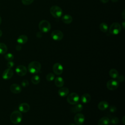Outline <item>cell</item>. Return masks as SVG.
Here are the masks:
<instances>
[{
    "label": "cell",
    "mask_w": 125,
    "mask_h": 125,
    "mask_svg": "<svg viewBox=\"0 0 125 125\" xmlns=\"http://www.w3.org/2000/svg\"><path fill=\"white\" fill-rule=\"evenodd\" d=\"M41 69V64L38 61L31 62L28 66V70L32 74H36L39 72Z\"/></svg>",
    "instance_id": "cell-1"
},
{
    "label": "cell",
    "mask_w": 125,
    "mask_h": 125,
    "mask_svg": "<svg viewBox=\"0 0 125 125\" xmlns=\"http://www.w3.org/2000/svg\"><path fill=\"white\" fill-rule=\"evenodd\" d=\"M22 116L21 112L19 111H14L10 115V119L11 122L14 124H18L22 120Z\"/></svg>",
    "instance_id": "cell-2"
},
{
    "label": "cell",
    "mask_w": 125,
    "mask_h": 125,
    "mask_svg": "<svg viewBox=\"0 0 125 125\" xmlns=\"http://www.w3.org/2000/svg\"><path fill=\"white\" fill-rule=\"evenodd\" d=\"M39 28L42 32L47 33L51 29L50 23L46 20H42L39 24Z\"/></svg>",
    "instance_id": "cell-3"
},
{
    "label": "cell",
    "mask_w": 125,
    "mask_h": 125,
    "mask_svg": "<svg viewBox=\"0 0 125 125\" xmlns=\"http://www.w3.org/2000/svg\"><path fill=\"white\" fill-rule=\"evenodd\" d=\"M50 12L52 16L56 18H60L62 15V10L57 5L52 6L50 9Z\"/></svg>",
    "instance_id": "cell-4"
},
{
    "label": "cell",
    "mask_w": 125,
    "mask_h": 125,
    "mask_svg": "<svg viewBox=\"0 0 125 125\" xmlns=\"http://www.w3.org/2000/svg\"><path fill=\"white\" fill-rule=\"evenodd\" d=\"M121 31V26L118 22H113L109 28V32L112 35H118Z\"/></svg>",
    "instance_id": "cell-5"
},
{
    "label": "cell",
    "mask_w": 125,
    "mask_h": 125,
    "mask_svg": "<svg viewBox=\"0 0 125 125\" xmlns=\"http://www.w3.org/2000/svg\"><path fill=\"white\" fill-rule=\"evenodd\" d=\"M66 100L69 104H76L79 102L80 98L77 93L73 92L67 96Z\"/></svg>",
    "instance_id": "cell-6"
},
{
    "label": "cell",
    "mask_w": 125,
    "mask_h": 125,
    "mask_svg": "<svg viewBox=\"0 0 125 125\" xmlns=\"http://www.w3.org/2000/svg\"><path fill=\"white\" fill-rule=\"evenodd\" d=\"M119 86V82L114 79L109 80L106 83V87L110 90H114L116 89Z\"/></svg>",
    "instance_id": "cell-7"
},
{
    "label": "cell",
    "mask_w": 125,
    "mask_h": 125,
    "mask_svg": "<svg viewBox=\"0 0 125 125\" xmlns=\"http://www.w3.org/2000/svg\"><path fill=\"white\" fill-rule=\"evenodd\" d=\"M52 39L56 41H59L62 39L63 37V34L62 32L59 30H55L52 31L51 34Z\"/></svg>",
    "instance_id": "cell-8"
},
{
    "label": "cell",
    "mask_w": 125,
    "mask_h": 125,
    "mask_svg": "<svg viewBox=\"0 0 125 125\" xmlns=\"http://www.w3.org/2000/svg\"><path fill=\"white\" fill-rule=\"evenodd\" d=\"M74 121L77 125H82L85 121V117L82 113H78L75 115Z\"/></svg>",
    "instance_id": "cell-9"
},
{
    "label": "cell",
    "mask_w": 125,
    "mask_h": 125,
    "mask_svg": "<svg viewBox=\"0 0 125 125\" xmlns=\"http://www.w3.org/2000/svg\"><path fill=\"white\" fill-rule=\"evenodd\" d=\"M63 66L61 63L56 62L54 64L53 66V71L56 75H60L62 74L63 72Z\"/></svg>",
    "instance_id": "cell-10"
},
{
    "label": "cell",
    "mask_w": 125,
    "mask_h": 125,
    "mask_svg": "<svg viewBox=\"0 0 125 125\" xmlns=\"http://www.w3.org/2000/svg\"><path fill=\"white\" fill-rule=\"evenodd\" d=\"M16 73L20 76H24L27 72L26 67L23 65H19L16 68Z\"/></svg>",
    "instance_id": "cell-11"
},
{
    "label": "cell",
    "mask_w": 125,
    "mask_h": 125,
    "mask_svg": "<svg viewBox=\"0 0 125 125\" xmlns=\"http://www.w3.org/2000/svg\"><path fill=\"white\" fill-rule=\"evenodd\" d=\"M13 71L11 68L6 69L2 74V77L4 80H9L11 79L13 76Z\"/></svg>",
    "instance_id": "cell-12"
},
{
    "label": "cell",
    "mask_w": 125,
    "mask_h": 125,
    "mask_svg": "<svg viewBox=\"0 0 125 125\" xmlns=\"http://www.w3.org/2000/svg\"><path fill=\"white\" fill-rule=\"evenodd\" d=\"M10 90L13 93L19 94L21 91V87L17 83H13L10 87Z\"/></svg>",
    "instance_id": "cell-13"
},
{
    "label": "cell",
    "mask_w": 125,
    "mask_h": 125,
    "mask_svg": "<svg viewBox=\"0 0 125 125\" xmlns=\"http://www.w3.org/2000/svg\"><path fill=\"white\" fill-rule=\"evenodd\" d=\"M19 109L20 112L23 113L27 112L30 109V106L26 103H22L19 105Z\"/></svg>",
    "instance_id": "cell-14"
},
{
    "label": "cell",
    "mask_w": 125,
    "mask_h": 125,
    "mask_svg": "<svg viewBox=\"0 0 125 125\" xmlns=\"http://www.w3.org/2000/svg\"><path fill=\"white\" fill-rule=\"evenodd\" d=\"M69 89L67 87H61L58 90V94L61 97H64L68 95L69 93Z\"/></svg>",
    "instance_id": "cell-15"
},
{
    "label": "cell",
    "mask_w": 125,
    "mask_h": 125,
    "mask_svg": "<svg viewBox=\"0 0 125 125\" xmlns=\"http://www.w3.org/2000/svg\"><path fill=\"white\" fill-rule=\"evenodd\" d=\"M109 106V104L106 101H101L98 104V108L99 110L104 111Z\"/></svg>",
    "instance_id": "cell-16"
},
{
    "label": "cell",
    "mask_w": 125,
    "mask_h": 125,
    "mask_svg": "<svg viewBox=\"0 0 125 125\" xmlns=\"http://www.w3.org/2000/svg\"><path fill=\"white\" fill-rule=\"evenodd\" d=\"M64 80L61 77H57L54 80V83L56 86L58 87H62L64 84Z\"/></svg>",
    "instance_id": "cell-17"
},
{
    "label": "cell",
    "mask_w": 125,
    "mask_h": 125,
    "mask_svg": "<svg viewBox=\"0 0 125 125\" xmlns=\"http://www.w3.org/2000/svg\"><path fill=\"white\" fill-rule=\"evenodd\" d=\"M28 41V37L27 36L25 35H20L17 39V42L18 43L21 44H25Z\"/></svg>",
    "instance_id": "cell-18"
},
{
    "label": "cell",
    "mask_w": 125,
    "mask_h": 125,
    "mask_svg": "<svg viewBox=\"0 0 125 125\" xmlns=\"http://www.w3.org/2000/svg\"><path fill=\"white\" fill-rule=\"evenodd\" d=\"M109 119L107 117H104L98 121V125H109Z\"/></svg>",
    "instance_id": "cell-19"
},
{
    "label": "cell",
    "mask_w": 125,
    "mask_h": 125,
    "mask_svg": "<svg viewBox=\"0 0 125 125\" xmlns=\"http://www.w3.org/2000/svg\"><path fill=\"white\" fill-rule=\"evenodd\" d=\"M90 100H91V96L88 93L83 94L81 98V102L83 104L88 103L90 101Z\"/></svg>",
    "instance_id": "cell-20"
},
{
    "label": "cell",
    "mask_w": 125,
    "mask_h": 125,
    "mask_svg": "<svg viewBox=\"0 0 125 125\" xmlns=\"http://www.w3.org/2000/svg\"><path fill=\"white\" fill-rule=\"evenodd\" d=\"M83 109V105L81 104H77L71 108V110L73 113H76L82 111Z\"/></svg>",
    "instance_id": "cell-21"
},
{
    "label": "cell",
    "mask_w": 125,
    "mask_h": 125,
    "mask_svg": "<svg viewBox=\"0 0 125 125\" xmlns=\"http://www.w3.org/2000/svg\"><path fill=\"white\" fill-rule=\"evenodd\" d=\"M62 21L63 23L65 24H69L71 23L72 21V17L71 16L69 15H64L62 17Z\"/></svg>",
    "instance_id": "cell-22"
},
{
    "label": "cell",
    "mask_w": 125,
    "mask_h": 125,
    "mask_svg": "<svg viewBox=\"0 0 125 125\" xmlns=\"http://www.w3.org/2000/svg\"><path fill=\"white\" fill-rule=\"evenodd\" d=\"M109 75L110 77L113 79H117L119 76L118 71L114 68L111 69L109 71Z\"/></svg>",
    "instance_id": "cell-23"
},
{
    "label": "cell",
    "mask_w": 125,
    "mask_h": 125,
    "mask_svg": "<svg viewBox=\"0 0 125 125\" xmlns=\"http://www.w3.org/2000/svg\"><path fill=\"white\" fill-rule=\"evenodd\" d=\"M7 51V47L6 45L2 42L0 43V54H5Z\"/></svg>",
    "instance_id": "cell-24"
},
{
    "label": "cell",
    "mask_w": 125,
    "mask_h": 125,
    "mask_svg": "<svg viewBox=\"0 0 125 125\" xmlns=\"http://www.w3.org/2000/svg\"><path fill=\"white\" fill-rule=\"evenodd\" d=\"M31 81L34 84H38L40 82V77L38 75H34L31 78Z\"/></svg>",
    "instance_id": "cell-25"
},
{
    "label": "cell",
    "mask_w": 125,
    "mask_h": 125,
    "mask_svg": "<svg viewBox=\"0 0 125 125\" xmlns=\"http://www.w3.org/2000/svg\"><path fill=\"white\" fill-rule=\"evenodd\" d=\"M100 29L103 32H106L108 30V26L105 22H102L100 25Z\"/></svg>",
    "instance_id": "cell-26"
},
{
    "label": "cell",
    "mask_w": 125,
    "mask_h": 125,
    "mask_svg": "<svg viewBox=\"0 0 125 125\" xmlns=\"http://www.w3.org/2000/svg\"><path fill=\"white\" fill-rule=\"evenodd\" d=\"M55 79V75L53 73H49L46 76V79L47 81L50 82L54 80Z\"/></svg>",
    "instance_id": "cell-27"
},
{
    "label": "cell",
    "mask_w": 125,
    "mask_h": 125,
    "mask_svg": "<svg viewBox=\"0 0 125 125\" xmlns=\"http://www.w3.org/2000/svg\"><path fill=\"white\" fill-rule=\"evenodd\" d=\"M14 55L10 53H7L4 55V58L8 61H12L14 59Z\"/></svg>",
    "instance_id": "cell-28"
},
{
    "label": "cell",
    "mask_w": 125,
    "mask_h": 125,
    "mask_svg": "<svg viewBox=\"0 0 125 125\" xmlns=\"http://www.w3.org/2000/svg\"><path fill=\"white\" fill-rule=\"evenodd\" d=\"M119 122V119L117 117H113L112 118L111 120H110V123H111V124H113V125H116V124H118Z\"/></svg>",
    "instance_id": "cell-29"
},
{
    "label": "cell",
    "mask_w": 125,
    "mask_h": 125,
    "mask_svg": "<svg viewBox=\"0 0 125 125\" xmlns=\"http://www.w3.org/2000/svg\"><path fill=\"white\" fill-rule=\"evenodd\" d=\"M33 1L34 0H21L22 4L26 5L31 4L33 2Z\"/></svg>",
    "instance_id": "cell-30"
},
{
    "label": "cell",
    "mask_w": 125,
    "mask_h": 125,
    "mask_svg": "<svg viewBox=\"0 0 125 125\" xmlns=\"http://www.w3.org/2000/svg\"><path fill=\"white\" fill-rule=\"evenodd\" d=\"M21 84L23 87H26L29 85V82L26 80H24L21 82Z\"/></svg>",
    "instance_id": "cell-31"
},
{
    "label": "cell",
    "mask_w": 125,
    "mask_h": 125,
    "mask_svg": "<svg viewBox=\"0 0 125 125\" xmlns=\"http://www.w3.org/2000/svg\"><path fill=\"white\" fill-rule=\"evenodd\" d=\"M109 110L110 111V112L113 113V112H115L116 111L117 108L115 106L111 105V106H110L109 107Z\"/></svg>",
    "instance_id": "cell-32"
},
{
    "label": "cell",
    "mask_w": 125,
    "mask_h": 125,
    "mask_svg": "<svg viewBox=\"0 0 125 125\" xmlns=\"http://www.w3.org/2000/svg\"><path fill=\"white\" fill-rule=\"evenodd\" d=\"M14 65V63L12 61H8V62L7 63V66L8 68H11L13 67Z\"/></svg>",
    "instance_id": "cell-33"
},
{
    "label": "cell",
    "mask_w": 125,
    "mask_h": 125,
    "mask_svg": "<svg viewBox=\"0 0 125 125\" xmlns=\"http://www.w3.org/2000/svg\"><path fill=\"white\" fill-rule=\"evenodd\" d=\"M118 79V81L119 82H123L124 81V80H125V77L124 76V75H120V76H119L117 78Z\"/></svg>",
    "instance_id": "cell-34"
},
{
    "label": "cell",
    "mask_w": 125,
    "mask_h": 125,
    "mask_svg": "<svg viewBox=\"0 0 125 125\" xmlns=\"http://www.w3.org/2000/svg\"><path fill=\"white\" fill-rule=\"evenodd\" d=\"M42 33L41 31H39L36 34V37L38 38H41L42 37Z\"/></svg>",
    "instance_id": "cell-35"
},
{
    "label": "cell",
    "mask_w": 125,
    "mask_h": 125,
    "mask_svg": "<svg viewBox=\"0 0 125 125\" xmlns=\"http://www.w3.org/2000/svg\"><path fill=\"white\" fill-rule=\"evenodd\" d=\"M16 49L17 51H20V50L21 49V45H20V44L17 45L16 46Z\"/></svg>",
    "instance_id": "cell-36"
},
{
    "label": "cell",
    "mask_w": 125,
    "mask_h": 125,
    "mask_svg": "<svg viewBox=\"0 0 125 125\" xmlns=\"http://www.w3.org/2000/svg\"><path fill=\"white\" fill-rule=\"evenodd\" d=\"M125 10H123V11L122 12V14H121V15H122V18L124 19H125Z\"/></svg>",
    "instance_id": "cell-37"
},
{
    "label": "cell",
    "mask_w": 125,
    "mask_h": 125,
    "mask_svg": "<svg viewBox=\"0 0 125 125\" xmlns=\"http://www.w3.org/2000/svg\"><path fill=\"white\" fill-rule=\"evenodd\" d=\"M101 0V2H102L104 3H107V2L109 1V0Z\"/></svg>",
    "instance_id": "cell-38"
},
{
    "label": "cell",
    "mask_w": 125,
    "mask_h": 125,
    "mask_svg": "<svg viewBox=\"0 0 125 125\" xmlns=\"http://www.w3.org/2000/svg\"><path fill=\"white\" fill-rule=\"evenodd\" d=\"M125 116H123V118H122V122H123V124H124V125H125Z\"/></svg>",
    "instance_id": "cell-39"
},
{
    "label": "cell",
    "mask_w": 125,
    "mask_h": 125,
    "mask_svg": "<svg viewBox=\"0 0 125 125\" xmlns=\"http://www.w3.org/2000/svg\"><path fill=\"white\" fill-rule=\"evenodd\" d=\"M125 21H124L122 22V25H123V27L124 29L125 28Z\"/></svg>",
    "instance_id": "cell-40"
},
{
    "label": "cell",
    "mask_w": 125,
    "mask_h": 125,
    "mask_svg": "<svg viewBox=\"0 0 125 125\" xmlns=\"http://www.w3.org/2000/svg\"><path fill=\"white\" fill-rule=\"evenodd\" d=\"M2 31L0 29V37H1L2 36Z\"/></svg>",
    "instance_id": "cell-41"
},
{
    "label": "cell",
    "mask_w": 125,
    "mask_h": 125,
    "mask_svg": "<svg viewBox=\"0 0 125 125\" xmlns=\"http://www.w3.org/2000/svg\"><path fill=\"white\" fill-rule=\"evenodd\" d=\"M1 22H2V19H1V17L0 16V25L1 23Z\"/></svg>",
    "instance_id": "cell-42"
},
{
    "label": "cell",
    "mask_w": 125,
    "mask_h": 125,
    "mask_svg": "<svg viewBox=\"0 0 125 125\" xmlns=\"http://www.w3.org/2000/svg\"><path fill=\"white\" fill-rule=\"evenodd\" d=\"M112 1H113V2H116V1H117L118 0H111Z\"/></svg>",
    "instance_id": "cell-43"
},
{
    "label": "cell",
    "mask_w": 125,
    "mask_h": 125,
    "mask_svg": "<svg viewBox=\"0 0 125 125\" xmlns=\"http://www.w3.org/2000/svg\"><path fill=\"white\" fill-rule=\"evenodd\" d=\"M68 125H76L74 124H73V123H70V124H69Z\"/></svg>",
    "instance_id": "cell-44"
}]
</instances>
